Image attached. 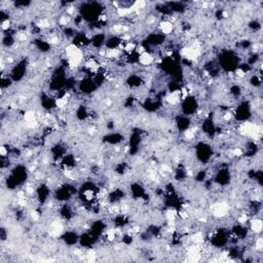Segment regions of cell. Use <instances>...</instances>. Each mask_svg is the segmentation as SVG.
I'll return each instance as SVG.
<instances>
[{
	"mask_svg": "<svg viewBox=\"0 0 263 263\" xmlns=\"http://www.w3.org/2000/svg\"><path fill=\"white\" fill-rule=\"evenodd\" d=\"M0 151H1V155H2V156H4V155L6 154V150H5L4 147H1V148H0Z\"/></svg>",
	"mask_w": 263,
	"mask_h": 263,
	"instance_id": "5",
	"label": "cell"
},
{
	"mask_svg": "<svg viewBox=\"0 0 263 263\" xmlns=\"http://www.w3.org/2000/svg\"><path fill=\"white\" fill-rule=\"evenodd\" d=\"M251 228L255 233H258L262 230V222L261 220H253L251 223Z\"/></svg>",
	"mask_w": 263,
	"mask_h": 263,
	"instance_id": "2",
	"label": "cell"
},
{
	"mask_svg": "<svg viewBox=\"0 0 263 263\" xmlns=\"http://www.w3.org/2000/svg\"><path fill=\"white\" fill-rule=\"evenodd\" d=\"M8 27H10V22H8V21H5V22H3V23H2V26H1V28L3 29V30H6V29H8Z\"/></svg>",
	"mask_w": 263,
	"mask_h": 263,
	"instance_id": "4",
	"label": "cell"
},
{
	"mask_svg": "<svg viewBox=\"0 0 263 263\" xmlns=\"http://www.w3.org/2000/svg\"><path fill=\"white\" fill-rule=\"evenodd\" d=\"M139 61H140V63H141L142 65L147 66V65H149V64L152 63L153 58H152L151 55H149L148 53H143V54H141V56H140Z\"/></svg>",
	"mask_w": 263,
	"mask_h": 263,
	"instance_id": "1",
	"label": "cell"
},
{
	"mask_svg": "<svg viewBox=\"0 0 263 263\" xmlns=\"http://www.w3.org/2000/svg\"><path fill=\"white\" fill-rule=\"evenodd\" d=\"M160 28H161V31L164 33H166V34H170V33L173 31V25L170 22L161 23Z\"/></svg>",
	"mask_w": 263,
	"mask_h": 263,
	"instance_id": "3",
	"label": "cell"
}]
</instances>
